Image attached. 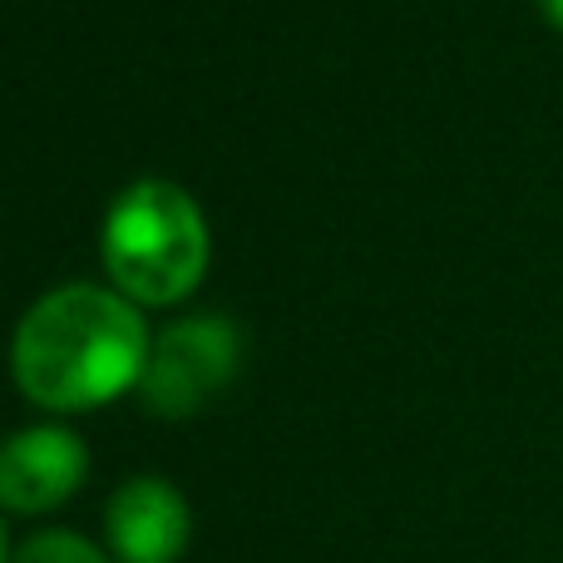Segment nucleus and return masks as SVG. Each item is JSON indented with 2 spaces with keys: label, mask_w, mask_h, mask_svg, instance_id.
Instances as JSON below:
<instances>
[{
  "label": "nucleus",
  "mask_w": 563,
  "mask_h": 563,
  "mask_svg": "<svg viewBox=\"0 0 563 563\" xmlns=\"http://www.w3.org/2000/svg\"><path fill=\"white\" fill-rule=\"evenodd\" d=\"M144 311L119 287L65 282L25 307L10 336L15 386L45 410H89L139 386L148 361Z\"/></svg>",
  "instance_id": "f257e3e1"
},
{
  "label": "nucleus",
  "mask_w": 563,
  "mask_h": 563,
  "mask_svg": "<svg viewBox=\"0 0 563 563\" xmlns=\"http://www.w3.org/2000/svg\"><path fill=\"white\" fill-rule=\"evenodd\" d=\"M99 253L129 301L164 307L198 287L208 267V223L188 188L168 178H134L109 203Z\"/></svg>",
  "instance_id": "f03ea898"
},
{
  "label": "nucleus",
  "mask_w": 563,
  "mask_h": 563,
  "mask_svg": "<svg viewBox=\"0 0 563 563\" xmlns=\"http://www.w3.org/2000/svg\"><path fill=\"white\" fill-rule=\"evenodd\" d=\"M238 356H243V331L228 317L213 311L178 317L148 346L139 396L154 416H194L238 376Z\"/></svg>",
  "instance_id": "7ed1b4c3"
},
{
  "label": "nucleus",
  "mask_w": 563,
  "mask_h": 563,
  "mask_svg": "<svg viewBox=\"0 0 563 563\" xmlns=\"http://www.w3.org/2000/svg\"><path fill=\"white\" fill-rule=\"evenodd\" d=\"M89 475V445L69 426H25L0 440V509L49 515Z\"/></svg>",
  "instance_id": "20e7f679"
},
{
  "label": "nucleus",
  "mask_w": 563,
  "mask_h": 563,
  "mask_svg": "<svg viewBox=\"0 0 563 563\" xmlns=\"http://www.w3.org/2000/svg\"><path fill=\"white\" fill-rule=\"evenodd\" d=\"M114 563H178L194 539V509L164 475H129L104 505Z\"/></svg>",
  "instance_id": "39448f33"
},
{
  "label": "nucleus",
  "mask_w": 563,
  "mask_h": 563,
  "mask_svg": "<svg viewBox=\"0 0 563 563\" xmlns=\"http://www.w3.org/2000/svg\"><path fill=\"white\" fill-rule=\"evenodd\" d=\"M10 563H114V554L99 549L95 539L75 534V529H35L15 544Z\"/></svg>",
  "instance_id": "423d86ee"
},
{
  "label": "nucleus",
  "mask_w": 563,
  "mask_h": 563,
  "mask_svg": "<svg viewBox=\"0 0 563 563\" xmlns=\"http://www.w3.org/2000/svg\"><path fill=\"white\" fill-rule=\"evenodd\" d=\"M539 10H544V20L554 30H563V0H539Z\"/></svg>",
  "instance_id": "0eeeda50"
},
{
  "label": "nucleus",
  "mask_w": 563,
  "mask_h": 563,
  "mask_svg": "<svg viewBox=\"0 0 563 563\" xmlns=\"http://www.w3.org/2000/svg\"><path fill=\"white\" fill-rule=\"evenodd\" d=\"M10 554H15V549H10V539H5V519H0V563H10Z\"/></svg>",
  "instance_id": "6e6552de"
}]
</instances>
